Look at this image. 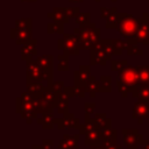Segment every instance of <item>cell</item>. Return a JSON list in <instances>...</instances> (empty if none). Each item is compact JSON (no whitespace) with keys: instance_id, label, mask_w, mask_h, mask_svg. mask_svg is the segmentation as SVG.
Here are the masks:
<instances>
[{"instance_id":"cell-12","label":"cell","mask_w":149,"mask_h":149,"mask_svg":"<svg viewBox=\"0 0 149 149\" xmlns=\"http://www.w3.org/2000/svg\"><path fill=\"white\" fill-rule=\"evenodd\" d=\"M90 78H91L90 66H80L79 70H77L74 72V84L76 85L86 87V84L88 83Z\"/></svg>"},{"instance_id":"cell-43","label":"cell","mask_w":149,"mask_h":149,"mask_svg":"<svg viewBox=\"0 0 149 149\" xmlns=\"http://www.w3.org/2000/svg\"><path fill=\"white\" fill-rule=\"evenodd\" d=\"M143 16H144V17H146V19L149 21V14H148V13H143Z\"/></svg>"},{"instance_id":"cell-49","label":"cell","mask_w":149,"mask_h":149,"mask_svg":"<svg viewBox=\"0 0 149 149\" xmlns=\"http://www.w3.org/2000/svg\"><path fill=\"white\" fill-rule=\"evenodd\" d=\"M148 3H149V0H148ZM148 6H149V5H148Z\"/></svg>"},{"instance_id":"cell-46","label":"cell","mask_w":149,"mask_h":149,"mask_svg":"<svg viewBox=\"0 0 149 149\" xmlns=\"http://www.w3.org/2000/svg\"><path fill=\"white\" fill-rule=\"evenodd\" d=\"M148 127H149V119H148Z\"/></svg>"},{"instance_id":"cell-16","label":"cell","mask_w":149,"mask_h":149,"mask_svg":"<svg viewBox=\"0 0 149 149\" xmlns=\"http://www.w3.org/2000/svg\"><path fill=\"white\" fill-rule=\"evenodd\" d=\"M36 54V41L31 40L29 43L24 44L21 49V57L24 61H31V57Z\"/></svg>"},{"instance_id":"cell-44","label":"cell","mask_w":149,"mask_h":149,"mask_svg":"<svg viewBox=\"0 0 149 149\" xmlns=\"http://www.w3.org/2000/svg\"><path fill=\"white\" fill-rule=\"evenodd\" d=\"M70 2H81L83 0H69Z\"/></svg>"},{"instance_id":"cell-28","label":"cell","mask_w":149,"mask_h":149,"mask_svg":"<svg viewBox=\"0 0 149 149\" xmlns=\"http://www.w3.org/2000/svg\"><path fill=\"white\" fill-rule=\"evenodd\" d=\"M15 28L17 30H23V29H31V19L26 17V19H19L15 21Z\"/></svg>"},{"instance_id":"cell-22","label":"cell","mask_w":149,"mask_h":149,"mask_svg":"<svg viewBox=\"0 0 149 149\" xmlns=\"http://www.w3.org/2000/svg\"><path fill=\"white\" fill-rule=\"evenodd\" d=\"M100 134H101V140L102 141L116 140V129H114L112 127H107V128L100 129Z\"/></svg>"},{"instance_id":"cell-27","label":"cell","mask_w":149,"mask_h":149,"mask_svg":"<svg viewBox=\"0 0 149 149\" xmlns=\"http://www.w3.org/2000/svg\"><path fill=\"white\" fill-rule=\"evenodd\" d=\"M112 87V79L109 76H101L99 81V90L101 92H109Z\"/></svg>"},{"instance_id":"cell-9","label":"cell","mask_w":149,"mask_h":149,"mask_svg":"<svg viewBox=\"0 0 149 149\" xmlns=\"http://www.w3.org/2000/svg\"><path fill=\"white\" fill-rule=\"evenodd\" d=\"M111 57L112 56L101 47V42H100L99 48L91 51V65H95V64L105 65L106 62L108 59H111Z\"/></svg>"},{"instance_id":"cell-8","label":"cell","mask_w":149,"mask_h":149,"mask_svg":"<svg viewBox=\"0 0 149 149\" xmlns=\"http://www.w3.org/2000/svg\"><path fill=\"white\" fill-rule=\"evenodd\" d=\"M132 118L137 119L140 125L142 123L144 118L149 119V102H144V101L135 102L132 111Z\"/></svg>"},{"instance_id":"cell-32","label":"cell","mask_w":149,"mask_h":149,"mask_svg":"<svg viewBox=\"0 0 149 149\" xmlns=\"http://www.w3.org/2000/svg\"><path fill=\"white\" fill-rule=\"evenodd\" d=\"M137 43H135V42H129V44H128V48H127V54L130 56H133V55H143V51L141 50V49H139L137 48V45H136Z\"/></svg>"},{"instance_id":"cell-10","label":"cell","mask_w":149,"mask_h":149,"mask_svg":"<svg viewBox=\"0 0 149 149\" xmlns=\"http://www.w3.org/2000/svg\"><path fill=\"white\" fill-rule=\"evenodd\" d=\"M10 33H12L10 37L16 42V44H27L33 40L31 38V29L17 30L16 28H12Z\"/></svg>"},{"instance_id":"cell-47","label":"cell","mask_w":149,"mask_h":149,"mask_svg":"<svg viewBox=\"0 0 149 149\" xmlns=\"http://www.w3.org/2000/svg\"><path fill=\"white\" fill-rule=\"evenodd\" d=\"M95 1H97V2H99V1H100V0H95Z\"/></svg>"},{"instance_id":"cell-2","label":"cell","mask_w":149,"mask_h":149,"mask_svg":"<svg viewBox=\"0 0 149 149\" xmlns=\"http://www.w3.org/2000/svg\"><path fill=\"white\" fill-rule=\"evenodd\" d=\"M74 33L78 35L81 44V49L86 50H94L99 48L100 45V30L95 27L94 23H88L87 26L83 28H77L74 29Z\"/></svg>"},{"instance_id":"cell-1","label":"cell","mask_w":149,"mask_h":149,"mask_svg":"<svg viewBox=\"0 0 149 149\" xmlns=\"http://www.w3.org/2000/svg\"><path fill=\"white\" fill-rule=\"evenodd\" d=\"M116 85H118L119 92L123 97H127L128 93H132L133 88L139 85L137 68L126 65L122 70H120L118 73Z\"/></svg>"},{"instance_id":"cell-24","label":"cell","mask_w":149,"mask_h":149,"mask_svg":"<svg viewBox=\"0 0 149 149\" xmlns=\"http://www.w3.org/2000/svg\"><path fill=\"white\" fill-rule=\"evenodd\" d=\"M86 91L90 93L91 97H94L95 93H97L98 91H100V90H99V81L95 79L94 76H91L88 83L86 84Z\"/></svg>"},{"instance_id":"cell-18","label":"cell","mask_w":149,"mask_h":149,"mask_svg":"<svg viewBox=\"0 0 149 149\" xmlns=\"http://www.w3.org/2000/svg\"><path fill=\"white\" fill-rule=\"evenodd\" d=\"M48 16L49 17H52L55 22H59V23H68L70 21V19L66 15L64 8H54V12L52 13H49Z\"/></svg>"},{"instance_id":"cell-15","label":"cell","mask_w":149,"mask_h":149,"mask_svg":"<svg viewBox=\"0 0 149 149\" xmlns=\"http://www.w3.org/2000/svg\"><path fill=\"white\" fill-rule=\"evenodd\" d=\"M132 94L139 99V101L149 102V86L148 85H137L133 88Z\"/></svg>"},{"instance_id":"cell-39","label":"cell","mask_w":149,"mask_h":149,"mask_svg":"<svg viewBox=\"0 0 149 149\" xmlns=\"http://www.w3.org/2000/svg\"><path fill=\"white\" fill-rule=\"evenodd\" d=\"M100 12H101V17H104V19H107L108 17V15H109V13H111V8H106V7H101V9H100Z\"/></svg>"},{"instance_id":"cell-21","label":"cell","mask_w":149,"mask_h":149,"mask_svg":"<svg viewBox=\"0 0 149 149\" xmlns=\"http://www.w3.org/2000/svg\"><path fill=\"white\" fill-rule=\"evenodd\" d=\"M118 21H119V13H116V8L113 7V8H111V13H109L108 17L106 19V24H105V27H106L107 29L116 28Z\"/></svg>"},{"instance_id":"cell-19","label":"cell","mask_w":149,"mask_h":149,"mask_svg":"<svg viewBox=\"0 0 149 149\" xmlns=\"http://www.w3.org/2000/svg\"><path fill=\"white\" fill-rule=\"evenodd\" d=\"M90 120H92L97 128L99 129H102V128H107V127H111V120L106 116V114H95L93 118H91Z\"/></svg>"},{"instance_id":"cell-29","label":"cell","mask_w":149,"mask_h":149,"mask_svg":"<svg viewBox=\"0 0 149 149\" xmlns=\"http://www.w3.org/2000/svg\"><path fill=\"white\" fill-rule=\"evenodd\" d=\"M68 56L66 54L59 55L58 56V63H57V69L58 71H68L69 70V61H68Z\"/></svg>"},{"instance_id":"cell-40","label":"cell","mask_w":149,"mask_h":149,"mask_svg":"<svg viewBox=\"0 0 149 149\" xmlns=\"http://www.w3.org/2000/svg\"><path fill=\"white\" fill-rule=\"evenodd\" d=\"M91 149H105L102 144H97V146H92Z\"/></svg>"},{"instance_id":"cell-23","label":"cell","mask_w":149,"mask_h":149,"mask_svg":"<svg viewBox=\"0 0 149 149\" xmlns=\"http://www.w3.org/2000/svg\"><path fill=\"white\" fill-rule=\"evenodd\" d=\"M38 65H41L44 69H52V61L54 57L51 55H42L35 59Z\"/></svg>"},{"instance_id":"cell-36","label":"cell","mask_w":149,"mask_h":149,"mask_svg":"<svg viewBox=\"0 0 149 149\" xmlns=\"http://www.w3.org/2000/svg\"><path fill=\"white\" fill-rule=\"evenodd\" d=\"M94 108H95V104H94V102H86V104H85L84 109H85L86 119H91V115L93 114Z\"/></svg>"},{"instance_id":"cell-3","label":"cell","mask_w":149,"mask_h":149,"mask_svg":"<svg viewBox=\"0 0 149 149\" xmlns=\"http://www.w3.org/2000/svg\"><path fill=\"white\" fill-rule=\"evenodd\" d=\"M137 28V19H134L130 14L119 13V21L116 30L128 42H135V34Z\"/></svg>"},{"instance_id":"cell-26","label":"cell","mask_w":149,"mask_h":149,"mask_svg":"<svg viewBox=\"0 0 149 149\" xmlns=\"http://www.w3.org/2000/svg\"><path fill=\"white\" fill-rule=\"evenodd\" d=\"M66 91H68L70 98L73 97V95H76V97H84V94L86 92V87L74 84V86H72V87H66Z\"/></svg>"},{"instance_id":"cell-30","label":"cell","mask_w":149,"mask_h":149,"mask_svg":"<svg viewBox=\"0 0 149 149\" xmlns=\"http://www.w3.org/2000/svg\"><path fill=\"white\" fill-rule=\"evenodd\" d=\"M76 22L79 24V28H83L90 23V13H79L76 17Z\"/></svg>"},{"instance_id":"cell-17","label":"cell","mask_w":149,"mask_h":149,"mask_svg":"<svg viewBox=\"0 0 149 149\" xmlns=\"http://www.w3.org/2000/svg\"><path fill=\"white\" fill-rule=\"evenodd\" d=\"M36 121L40 122V123L43 126L44 129H45V128H49V129H50V128H52L54 125L56 123V119H55L54 115H52V111L42 113V116H41L40 119H36Z\"/></svg>"},{"instance_id":"cell-7","label":"cell","mask_w":149,"mask_h":149,"mask_svg":"<svg viewBox=\"0 0 149 149\" xmlns=\"http://www.w3.org/2000/svg\"><path fill=\"white\" fill-rule=\"evenodd\" d=\"M123 140L127 149H137L140 144H143V137L141 134L137 133L136 129H123Z\"/></svg>"},{"instance_id":"cell-34","label":"cell","mask_w":149,"mask_h":149,"mask_svg":"<svg viewBox=\"0 0 149 149\" xmlns=\"http://www.w3.org/2000/svg\"><path fill=\"white\" fill-rule=\"evenodd\" d=\"M64 9H65V13L69 16V19H76L78 16V14L80 13L78 7H66Z\"/></svg>"},{"instance_id":"cell-33","label":"cell","mask_w":149,"mask_h":149,"mask_svg":"<svg viewBox=\"0 0 149 149\" xmlns=\"http://www.w3.org/2000/svg\"><path fill=\"white\" fill-rule=\"evenodd\" d=\"M127 65V62L126 61H111V69L113 71H120L122 70L125 66Z\"/></svg>"},{"instance_id":"cell-35","label":"cell","mask_w":149,"mask_h":149,"mask_svg":"<svg viewBox=\"0 0 149 149\" xmlns=\"http://www.w3.org/2000/svg\"><path fill=\"white\" fill-rule=\"evenodd\" d=\"M49 86L56 92V93H61L65 87L63 86V83L62 81H52V80H49Z\"/></svg>"},{"instance_id":"cell-42","label":"cell","mask_w":149,"mask_h":149,"mask_svg":"<svg viewBox=\"0 0 149 149\" xmlns=\"http://www.w3.org/2000/svg\"><path fill=\"white\" fill-rule=\"evenodd\" d=\"M33 149H43V147H42V144L41 146H34Z\"/></svg>"},{"instance_id":"cell-31","label":"cell","mask_w":149,"mask_h":149,"mask_svg":"<svg viewBox=\"0 0 149 149\" xmlns=\"http://www.w3.org/2000/svg\"><path fill=\"white\" fill-rule=\"evenodd\" d=\"M48 31H49V34H52V33L62 34L63 33V23H59V22L49 23L48 24Z\"/></svg>"},{"instance_id":"cell-13","label":"cell","mask_w":149,"mask_h":149,"mask_svg":"<svg viewBox=\"0 0 149 149\" xmlns=\"http://www.w3.org/2000/svg\"><path fill=\"white\" fill-rule=\"evenodd\" d=\"M79 135H64L58 142V149H79L78 147Z\"/></svg>"},{"instance_id":"cell-41","label":"cell","mask_w":149,"mask_h":149,"mask_svg":"<svg viewBox=\"0 0 149 149\" xmlns=\"http://www.w3.org/2000/svg\"><path fill=\"white\" fill-rule=\"evenodd\" d=\"M143 149H149V141H143Z\"/></svg>"},{"instance_id":"cell-11","label":"cell","mask_w":149,"mask_h":149,"mask_svg":"<svg viewBox=\"0 0 149 149\" xmlns=\"http://www.w3.org/2000/svg\"><path fill=\"white\" fill-rule=\"evenodd\" d=\"M56 125L59 129H64V128H72V127H76V128H80L81 125L79 122V119L74 118L72 114L68 113V114H64V116L62 119H57L56 120Z\"/></svg>"},{"instance_id":"cell-45","label":"cell","mask_w":149,"mask_h":149,"mask_svg":"<svg viewBox=\"0 0 149 149\" xmlns=\"http://www.w3.org/2000/svg\"><path fill=\"white\" fill-rule=\"evenodd\" d=\"M22 1H28V2H31V1H35V0H22Z\"/></svg>"},{"instance_id":"cell-48","label":"cell","mask_w":149,"mask_h":149,"mask_svg":"<svg viewBox=\"0 0 149 149\" xmlns=\"http://www.w3.org/2000/svg\"><path fill=\"white\" fill-rule=\"evenodd\" d=\"M112 1H116V0H112Z\"/></svg>"},{"instance_id":"cell-38","label":"cell","mask_w":149,"mask_h":149,"mask_svg":"<svg viewBox=\"0 0 149 149\" xmlns=\"http://www.w3.org/2000/svg\"><path fill=\"white\" fill-rule=\"evenodd\" d=\"M52 146H54L52 140H43V142H42L43 149H52Z\"/></svg>"},{"instance_id":"cell-4","label":"cell","mask_w":149,"mask_h":149,"mask_svg":"<svg viewBox=\"0 0 149 149\" xmlns=\"http://www.w3.org/2000/svg\"><path fill=\"white\" fill-rule=\"evenodd\" d=\"M48 81L52 79V69H44L36 61L27 62V81Z\"/></svg>"},{"instance_id":"cell-37","label":"cell","mask_w":149,"mask_h":149,"mask_svg":"<svg viewBox=\"0 0 149 149\" xmlns=\"http://www.w3.org/2000/svg\"><path fill=\"white\" fill-rule=\"evenodd\" d=\"M101 144L104 146L105 149H121V146L116 143V140H113V141H102Z\"/></svg>"},{"instance_id":"cell-6","label":"cell","mask_w":149,"mask_h":149,"mask_svg":"<svg viewBox=\"0 0 149 149\" xmlns=\"http://www.w3.org/2000/svg\"><path fill=\"white\" fill-rule=\"evenodd\" d=\"M135 43L149 44V21L142 16L137 19V28L135 34Z\"/></svg>"},{"instance_id":"cell-14","label":"cell","mask_w":149,"mask_h":149,"mask_svg":"<svg viewBox=\"0 0 149 149\" xmlns=\"http://www.w3.org/2000/svg\"><path fill=\"white\" fill-rule=\"evenodd\" d=\"M84 140H85V144L87 146H97V144H101L102 140H101V134H100V129L95 128L86 134H84Z\"/></svg>"},{"instance_id":"cell-5","label":"cell","mask_w":149,"mask_h":149,"mask_svg":"<svg viewBox=\"0 0 149 149\" xmlns=\"http://www.w3.org/2000/svg\"><path fill=\"white\" fill-rule=\"evenodd\" d=\"M58 49L63 50L66 55H79L81 50V44L78 35L74 34H66L63 38L58 40Z\"/></svg>"},{"instance_id":"cell-20","label":"cell","mask_w":149,"mask_h":149,"mask_svg":"<svg viewBox=\"0 0 149 149\" xmlns=\"http://www.w3.org/2000/svg\"><path fill=\"white\" fill-rule=\"evenodd\" d=\"M137 74L140 85H149V65L137 66Z\"/></svg>"},{"instance_id":"cell-25","label":"cell","mask_w":149,"mask_h":149,"mask_svg":"<svg viewBox=\"0 0 149 149\" xmlns=\"http://www.w3.org/2000/svg\"><path fill=\"white\" fill-rule=\"evenodd\" d=\"M27 88L29 92H31L35 95H40L43 90L44 86L41 84V81H27Z\"/></svg>"}]
</instances>
